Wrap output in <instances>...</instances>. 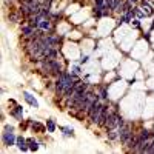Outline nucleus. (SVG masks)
Listing matches in <instances>:
<instances>
[{
    "mask_svg": "<svg viewBox=\"0 0 154 154\" xmlns=\"http://www.w3.org/2000/svg\"><path fill=\"white\" fill-rule=\"evenodd\" d=\"M106 136H108V140H111V142H114V140H119V128L108 130V131H106Z\"/></svg>",
    "mask_w": 154,
    "mask_h": 154,
    "instance_id": "nucleus-12",
    "label": "nucleus"
},
{
    "mask_svg": "<svg viewBox=\"0 0 154 154\" xmlns=\"http://www.w3.org/2000/svg\"><path fill=\"white\" fill-rule=\"evenodd\" d=\"M133 136H134V131H133V128L128 125V123H125L123 126H119V142L123 146L128 145V142L131 140Z\"/></svg>",
    "mask_w": 154,
    "mask_h": 154,
    "instance_id": "nucleus-3",
    "label": "nucleus"
},
{
    "mask_svg": "<svg viewBox=\"0 0 154 154\" xmlns=\"http://www.w3.org/2000/svg\"><path fill=\"white\" fill-rule=\"evenodd\" d=\"M3 131H14V126H11V125H5Z\"/></svg>",
    "mask_w": 154,
    "mask_h": 154,
    "instance_id": "nucleus-19",
    "label": "nucleus"
},
{
    "mask_svg": "<svg viewBox=\"0 0 154 154\" xmlns=\"http://www.w3.org/2000/svg\"><path fill=\"white\" fill-rule=\"evenodd\" d=\"M38 69H40L46 77H56L60 75V72L65 69L62 65V62L57 59H42L38 63Z\"/></svg>",
    "mask_w": 154,
    "mask_h": 154,
    "instance_id": "nucleus-1",
    "label": "nucleus"
},
{
    "mask_svg": "<svg viewBox=\"0 0 154 154\" xmlns=\"http://www.w3.org/2000/svg\"><path fill=\"white\" fill-rule=\"evenodd\" d=\"M59 130L62 131L63 137H74V130L71 126H59Z\"/></svg>",
    "mask_w": 154,
    "mask_h": 154,
    "instance_id": "nucleus-14",
    "label": "nucleus"
},
{
    "mask_svg": "<svg viewBox=\"0 0 154 154\" xmlns=\"http://www.w3.org/2000/svg\"><path fill=\"white\" fill-rule=\"evenodd\" d=\"M71 72H74V74H79V75L82 74V71H80V68H79V66H74V68L71 69Z\"/></svg>",
    "mask_w": 154,
    "mask_h": 154,
    "instance_id": "nucleus-18",
    "label": "nucleus"
},
{
    "mask_svg": "<svg viewBox=\"0 0 154 154\" xmlns=\"http://www.w3.org/2000/svg\"><path fill=\"white\" fill-rule=\"evenodd\" d=\"M9 114H11L14 119H17L19 122L23 120V108H22L20 105H14V108L9 111Z\"/></svg>",
    "mask_w": 154,
    "mask_h": 154,
    "instance_id": "nucleus-8",
    "label": "nucleus"
},
{
    "mask_svg": "<svg viewBox=\"0 0 154 154\" xmlns=\"http://www.w3.org/2000/svg\"><path fill=\"white\" fill-rule=\"evenodd\" d=\"M23 99H25V102H26L29 106H32V108H38V102H37V99H35L32 94H29L28 91H23Z\"/></svg>",
    "mask_w": 154,
    "mask_h": 154,
    "instance_id": "nucleus-7",
    "label": "nucleus"
},
{
    "mask_svg": "<svg viewBox=\"0 0 154 154\" xmlns=\"http://www.w3.org/2000/svg\"><path fill=\"white\" fill-rule=\"evenodd\" d=\"M8 20L11 23H19V22L23 20V17H22V14H20L19 11H11L9 14H8Z\"/></svg>",
    "mask_w": 154,
    "mask_h": 154,
    "instance_id": "nucleus-9",
    "label": "nucleus"
},
{
    "mask_svg": "<svg viewBox=\"0 0 154 154\" xmlns=\"http://www.w3.org/2000/svg\"><path fill=\"white\" fill-rule=\"evenodd\" d=\"M97 94H99L102 102H109L108 100V89H106V86H99L97 88Z\"/></svg>",
    "mask_w": 154,
    "mask_h": 154,
    "instance_id": "nucleus-11",
    "label": "nucleus"
},
{
    "mask_svg": "<svg viewBox=\"0 0 154 154\" xmlns=\"http://www.w3.org/2000/svg\"><path fill=\"white\" fill-rule=\"evenodd\" d=\"M137 133L140 136V140H151V139H154V133L146 130V128H142V130L137 131Z\"/></svg>",
    "mask_w": 154,
    "mask_h": 154,
    "instance_id": "nucleus-10",
    "label": "nucleus"
},
{
    "mask_svg": "<svg viewBox=\"0 0 154 154\" xmlns=\"http://www.w3.org/2000/svg\"><path fill=\"white\" fill-rule=\"evenodd\" d=\"M128 2H131L133 5H136V3H139V2H140V0H128Z\"/></svg>",
    "mask_w": 154,
    "mask_h": 154,
    "instance_id": "nucleus-21",
    "label": "nucleus"
},
{
    "mask_svg": "<svg viewBox=\"0 0 154 154\" xmlns=\"http://www.w3.org/2000/svg\"><path fill=\"white\" fill-rule=\"evenodd\" d=\"M151 29H154V20H152V23H151Z\"/></svg>",
    "mask_w": 154,
    "mask_h": 154,
    "instance_id": "nucleus-22",
    "label": "nucleus"
},
{
    "mask_svg": "<svg viewBox=\"0 0 154 154\" xmlns=\"http://www.w3.org/2000/svg\"><path fill=\"white\" fill-rule=\"evenodd\" d=\"M17 142V136L14 134V131H3L2 133V143L5 146H12Z\"/></svg>",
    "mask_w": 154,
    "mask_h": 154,
    "instance_id": "nucleus-4",
    "label": "nucleus"
},
{
    "mask_svg": "<svg viewBox=\"0 0 154 154\" xmlns=\"http://www.w3.org/2000/svg\"><path fill=\"white\" fill-rule=\"evenodd\" d=\"M45 125H46V131H48V133H56L57 123L54 122V119H48V120L45 122Z\"/></svg>",
    "mask_w": 154,
    "mask_h": 154,
    "instance_id": "nucleus-13",
    "label": "nucleus"
},
{
    "mask_svg": "<svg viewBox=\"0 0 154 154\" xmlns=\"http://www.w3.org/2000/svg\"><path fill=\"white\" fill-rule=\"evenodd\" d=\"M28 146H29V151H37L40 145H38L35 139H28Z\"/></svg>",
    "mask_w": 154,
    "mask_h": 154,
    "instance_id": "nucleus-16",
    "label": "nucleus"
},
{
    "mask_svg": "<svg viewBox=\"0 0 154 154\" xmlns=\"http://www.w3.org/2000/svg\"><path fill=\"white\" fill-rule=\"evenodd\" d=\"M103 105H105V102H102L100 97H97L93 102V105H91V108H89V111H88V116H86V119L89 120L91 125L97 126L99 119H100V114H102V109H103Z\"/></svg>",
    "mask_w": 154,
    "mask_h": 154,
    "instance_id": "nucleus-2",
    "label": "nucleus"
},
{
    "mask_svg": "<svg viewBox=\"0 0 154 154\" xmlns=\"http://www.w3.org/2000/svg\"><path fill=\"white\" fill-rule=\"evenodd\" d=\"M88 60H89V57H88V56H83V57L79 60V63H86Z\"/></svg>",
    "mask_w": 154,
    "mask_h": 154,
    "instance_id": "nucleus-20",
    "label": "nucleus"
},
{
    "mask_svg": "<svg viewBox=\"0 0 154 154\" xmlns=\"http://www.w3.org/2000/svg\"><path fill=\"white\" fill-rule=\"evenodd\" d=\"M134 17L142 20V19H145V17H146V14L143 12V9L140 8V6H134Z\"/></svg>",
    "mask_w": 154,
    "mask_h": 154,
    "instance_id": "nucleus-15",
    "label": "nucleus"
},
{
    "mask_svg": "<svg viewBox=\"0 0 154 154\" xmlns=\"http://www.w3.org/2000/svg\"><path fill=\"white\" fill-rule=\"evenodd\" d=\"M16 146H17V148H19V151H22V152H28V151H29V146H28V139H25L23 136H17Z\"/></svg>",
    "mask_w": 154,
    "mask_h": 154,
    "instance_id": "nucleus-5",
    "label": "nucleus"
},
{
    "mask_svg": "<svg viewBox=\"0 0 154 154\" xmlns=\"http://www.w3.org/2000/svg\"><path fill=\"white\" fill-rule=\"evenodd\" d=\"M28 125L34 130V133H43V131H46V125H43L42 122H38V120H28Z\"/></svg>",
    "mask_w": 154,
    "mask_h": 154,
    "instance_id": "nucleus-6",
    "label": "nucleus"
},
{
    "mask_svg": "<svg viewBox=\"0 0 154 154\" xmlns=\"http://www.w3.org/2000/svg\"><path fill=\"white\" fill-rule=\"evenodd\" d=\"M131 26L139 29V28H140V19H136V17H134V19L131 20Z\"/></svg>",
    "mask_w": 154,
    "mask_h": 154,
    "instance_id": "nucleus-17",
    "label": "nucleus"
}]
</instances>
